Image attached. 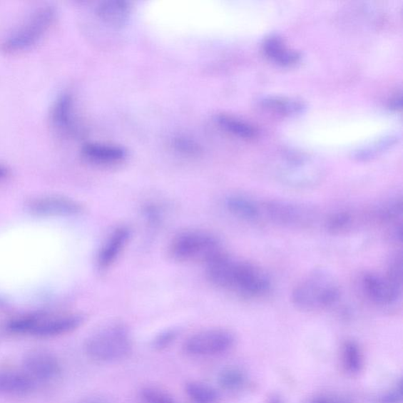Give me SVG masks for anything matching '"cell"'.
Here are the masks:
<instances>
[{
  "label": "cell",
  "mask_w": 403,
  "mask_h": 403,
  "mask_svg": "<svg viewBox=\"0 0 403 403\" xmlns=\"http://www.w3.org/2000/svg\"><path fill=\"white\" fill-rule=\"evenodd\" d=\"M79 315L47 317L43 315L26 316V334L39 337H52L71 332L83 323Z\"/></svg>",
  "instance_id": "cell-8"
},
{
  "label": "cell",
  "mask_w": 403,
  "mask_h": 403,
  "mask_svg": "<svg viewBox=\"0 0 403 403\" xmlns=\"http://www.w3.org/2000/svg\"><path fill=\"white\" fill-rule=\"evenodd\" d=\"M51 123L61 133L71 135L75 133L76 126L74 101L69 93L60 95L52 105Z\"/></svg>",
  "instance_id": "cell-12"
},
{
  "label": "cell",
  "mask_w": 403,
  "mask_h": 403,
  "mask_svg": "<svg viewBox=\"0 0 403 403\" xmlns=\"http://www.w3.org/2000/svg\"><path fill=\"white\" fill-rule=\"evenodd\" d=\"M173 146L180 152L190 155L199 153L200 151V147L195 142L187 138H180L174 140Z\"/></svg>",
  "instance_id": "cell-29"
},
{
  "label": "cell",
  "mask_w": 403,
  "mask_h": 403,
  "mask_svg": "<svg viewBox=\"0 0 403 403\" xmlns=\"http://www.w3.org/2000/svg\"><path fill=\"white\" fill-rule=\"evenodd\" d=\"M186 392L193 403H217L219 399L214 387L198 382L187 384Z\"/></svg>",
  "instance_id": "cell-22"
},
{
  "label": "cell",
  "mask_w": 403,
  "mask_h": 403,
  "mask_svg": "<svg viewBox=\"0 0 403 403\" xmlns=\"http://www.w3.org/2000/svg\"><path fill=\"white\" fill-rule=\"evenodd\" d=\"M133 342L123 325H111L90 337L86 352L90 359L100 362H113L125 359L131 352Z\"/></svg>",
  "instance_id": "cell-4"
},
{
  "label": "cell",
  "mask_w": 403,
  "mask_h": 403,
  "mask_svg": "<svg viewBox=\"0 0 403 403\" xmlns=\"http://www.w3.org/2000/svg\"><path fill=\"white\" fill-rule=\"evenodd\" d=\"M311 403H333V402L332 401H330V399L320 398V399H315Z\"/></svg>",
  "instance_id": "cell-33"
},
{
  "label": "cell",
  "mask_w": 403,
  "mask_h": 403,
  "mask_svg": "<svg viewBox=\"0 0 403 403\" xmlns=\"http://www.w3.org/2000/svg\"><path fill=\"white\" fill-rule=\"evenodd\" d=\"M391 108L394 110H398L401 108L402 106V98L401 96L394 98L390 104Z\"/></svg>",
  "instance_id": "cell-32"
},
{
  "label": "cell",
  "mask_w": 403,
  "mask_h": 403,
  "mask_svg": "<svg viewBox=\"0 0 403 403\" xmlns=\"http://www.w3.org/2000/svg\"><path fill=\"white\" fill-rule=\"evenodd\" d=\"M178 336V332L177 330H165L158 336L153 340V347L161 351V350L165 349L170 347L175 340L177 339Z\"/></svg>",
  "instance_id": "cell-28"
},
{
  "label": "cell",
  "mask_w": 403,
  "mask_h": 403,
  "mask_svg": "<svg viewBox=\"0 0 403 403\" xmlns=\"http://www.w3.org/2000/svg\"><path fill=\"white\" fill-rule=\"evenodd\" d=\"M245 382V376L238 369L229 368L220 372L218 383L225 390L238 389Z\"/></svg>",
  "instance_id": "cell-24"
},
{
  "label": "cell",
  "mask_w": 403,
  "mask_h": 403,
  "mask_svg": "<svg viewBox=\"0 0 403 403\" xmlns=\"http://www.w3.org/2000/svg\"><path fill=\"white\" fill-rule=\"evenodd\" d=\"M33 379L28 375L0 372V393L24 394L34 389Z\"/></svg>",
  "instance_id": "cell-18"
},
{
  "label": "cell",
  "mask_w": 403,
  "mask_h": 403,
  "mask_svg": "<svg viewBox=\"0 0 403 403\" xmlns=\"http://www.w3.org/2000/svg\"><path fill=\"white\" fill-rule=\"evenodd\" d=\"M11 171L6 165L0 163V182L4 181L11 177Z\"/></svg>",
  "instance_id": "cell-31"
},
{
  "label": "cell",
  "mask_w": 403,
  "mask_h": 403,
  "mask_svg": "<svg viewBox=\"0 0 403 403\" xmlns=\"http://www.w3.org/2000/svg\"><path fill=\"white\" fill-rule=\"evenodd\" d=\"M223 252L222 243L215 235L196 230L179 233L169 247L173 260L183 263L208 265Z\"/></svg>",
  "instance_id": "cell-2"
},
{
  "label": "cell",
  "mask_w": 403,
  "mask_h": 403,
  "mask_svg": "<svg viewBox=\"0 0 403 403\" xmlns=\"http://www.w3.org/2000/svg\"><path fill=\"white\" fill-rule=\"evenodd\" d=\"M262 49L266 56L280 66H291L297 63L300 59L299 53L288 49L278 36L266 38Z\"/></svg>",
  "instance_id": "cell-16"
},
{
  "label": "cell",
  "mask_w": 403,
  "mask_h": 403,
  "mask_svg": "<svg viewBox=\"0 0 403 403\" xmlns=\"http://www.w3.org/2000/svg\"><path fill=\"white\" fill-rule=\"evenodd\" d=\"M98 16L103 20L106 24L111 26L119 27L126 24L129 12L128 3L119 1V0H108L102 2L97 6Z\"/></svg>",
  "instance_id": "cell-17"
},
{
  "label": "cell",
  "mask_w": 403,
  "mask_h": 403,
  "mask_svg": "<svg viewBox=\"0 0 403 403\" xmlns=\"http://www.w3.org/2000/svg\"><path fill=\"white\" fill-rule=\"evenodd\" d=\"M342 359H343L344 367L347 372L356 374V372H359L361 370L362 357L360 348L354 342H346L343 347Z\"/></svg>",
  "instance_id": "cell-23"
},
{
  "label": "cell",
  "mask_w": 403,
  "mask_h": 403,
  "mask_svg": "<svg viewBox=\"0 0 403 403\" xmlns=\"http://www.w3.org/2000/svg\"><path fill=\"white\" fill-rule=\"evenodd\" d=\"M129 238H131V230L128 227L117 228L106 240L98 253L97 260L98 268L103 270L110 268L123 252Z\"/></svg>",
  "instance_id": "cell-14"
},
{
  "label": "cell",
  "mask_w": 403,
  "mask_h": 403,
  "mask_svg": "<svg viewBox=\"0 0 403 403\" xmlns=\"http://www.w3.org/2000/svg\"><path fill=\"white\" fill-rule=\"evenodd\" d=\"M364 293L374 302L382 306H389L398 300L402 288L394 285L387 277L374 273H367L362 278Z\"/></svg>",
  "instance_id": "cell-10"
},
{
  "label": "cell",
  "mask_w": 403,
  "mask_h": 403,
  "mask_svg": "<svg viewBox=\"0 0 403 403\" xmlns=\"http://www.w3.org/2000/svg\"><path fill=\"white\" fill-rule=\"evenodd\" d=\"M235 343V337L225 330H208L189 337L185 343V351L195 356H213L225 353Z\"/></svg>",
  "instance_id": "cell-7"
},
{
  "label": "cell",
  "mask_w": 403,
  "mask_h": 403,
  "mask_svg": "<svg viewBox=\"0 0 403 403\" xmlns=\"http://www.w3.org/2000/svg\"><path fill=\"white\" fill-rule=\"evenodd\" d=\"M340 287L328 272L316 270L294 288L292 300L304 310L329 307L338 302Z\"/></svg>",
  "instance_id": "cell-3"
},
{
  "label": "cell",
  "mask_w": 403,
  "mask_h": 403,
  "mask_svg": "<svg viewBox=\"0 0 403 403\" xmlns=\"http://www.w3.org/2000/svg\"><path fill=\"white\" fill-rule=\"evenodd\" d=\"M56 19V10L54 6L39 7L6 35L0 44V49L6 54L14 55L34 48L49 34Z\"/></svg>",
  "instance_id": "cell-1"
},
{
  "label": "cell",
  "mask_w": 403,
  "mask_h": 403,
  "mask_svg": "<svg viewBox=\"0 0 403 403\" xmlns=\"http://www.w3.org/2000/svg\"><path fill=\"white\" fill-rule=\"evenodd\" d=\"M28 376L31 378L48 380L56 377L61 372L60 364L56 357L45 352H33L24 360Z\"/></svg>",
  "instance_id": "cell-13"
},
{
  "label": "cell",
  "mask_w": 403,
  "mask_h": 403,
  "mask_svg": "<svg viewBox=\"0 0 403 403\" xmlns=\"http://www.w3.org/2000/svg\"><path fill=\"white\" fill-rule=\"evenodd\" d=\"M270 286V279L263 270L252 263L235 260L226 290L254 297L267 292Z\"/></svg>",
  "instance_id": "cell-5"
},
{
  "label": "cell",
  "mask_w": 403,
  "mask_h": 403,
  "mask_svg": "<svg viewBox=\"0 0 403 403\" xmlns=\"http://www.w3.org/2000/svg\"><path fill=\"white\" fill-rule=\"evenodd\" d=\"M387 277L397 287L402 286V255L395 256L391 262Z\"/></svg>",
  "instance_id": "cell-27"
},
{
  "label": "cell",
  "mask_w": 403,
  "mask_h": 403,
  "mask_svg": "<svg viewBox=\"0 0 403 403\" xmlns=\"http://www.w3.org/2000/svg\"><path fill=\"white\" fill-rule=\"evenodd\" d=\"M265 208L272 222L279 225H301L311 218L308 210L290 203L271 201L265 205Z\"/></svg>",
  "instance_id": "cell-11"
},
{
  "label": "cell",
  "mask_w": 403,
  "mask_h": 403,
  "mask_svg": "<svg viewBox=\"0 0 403 403\" xmlns=\"http://www.w3.org/2000/svg\"><path fill=\"white\" fill-rule=\"evenodd\" d=\"M265 109L283 116H295L303 112L306 106L300 101L282 97L265 98L261 102Z\"/></svg>",
  "instance_id": "cell-19"
},
{
  "label": "cell",
  "mask_w": 403,
  "mask_h": 403,
  "mask_svg": "<svg viewBox=\"0 0 403 403\" xmlns=\"http://www.w3.org/2000/svg\"><path fill=\"white\" fill-rule=\"evenodd\" d=\"M402 399V387L400 382L389 392L380 398V403H401Z\"/></svg>",
  "instance_id": "cell-30"
},
{
  "label": "cell",
  "mask_w": 403,
  "mask_h": 403,
  "mask_svg": "<svg viewBox=\"0 0 403 403\" xmlns=\"http://www.w3.org/2000/svg\"><path fill=\"white\" fill-rule=\"evenodd\" d=\"M81 153L87 160L98 164L118 163L127 156V151L123 148L101 143L85 144Z\"/></svg>",
  "instance_id": "cell-15"
},
{
  "label": "cell",
  "mask_w": 403,
  "mask_h": 403,
  "mask_svg": "<svg viewBox=\"0 0 403 403\" xmlns=\"http://www.w3.org/2000/svg\"><path fill=\"white\" fill-rule=\"evenodd\" d=\"M218 124L229 132L243 139L254 138L256 136L255 129L243 121L228 116L220 115L216 117Z\"/></svg>",
  "instance_id": "cell-21"
},
{
  "label": "cell",
  "mask_w": 403,
  "mask_h": 403,
  "mask_svg": "<svg viewBox=\"0 0 403 403\" xmlns=\"http://www.w3.org/2000/svg\"><path fill=\"white\" fill-rule=\"evenodd\" d=\"M90 403H101V402H90Z\"/></svg>",
  "instance_id": "cell-34"
},
{
  "label": "cell",
  "mask_w": 403,
  "mask_h": 403,
  "mask_svg": "<svg viewBox=\"0 0 403 403\" xmlns=\"http://www.w3.org/2000/svg\"><path fill=\"white\" fill-rule=\"evenodd\" d=\"M141 398L143 403H178L168 393L153 387H144Z\"/></svg>",
  "instance_id": "cell-25"
},
{
  "label": "cell",
  "mask_w": 403,
  "mask_h": 403,
  "mask_svg": "<svg viewBox=\"0 0 403 403\" xmlns=\"http://www.w3.org/2000/svg\"><path fill=\"white\" fill-rule=\"evenodd\" d=\"M352 217L347 212H339L333 215L327 223V230L332 233L344 231L351 225Z\"/></svg>",
  "instance_id": "cell-26"
},
{
  "label": "cell",
  "mask_w": 403,
  "mask_h": 403,
  "mask_svg": "<svg viewBox=\"0 0 403 403\" xmlns=\"http://www.w3.org/2000/svg\"><path fill=\"white\" fill-rule=\"evenodd\" d=\"M321 168L314 159L300 153H288L281 163L280 177L286 183L306 186L315 183L321 177Z\"/></svg>",
  "instance_id": "cell-6"
},
{
  "label": "cell",
  "mask_w": 403,
  "mask_h": 403,
  "mask_svg": "<svg viewBox=\"0 0 403 403\" xmlns=\"http://www.w3.org/2000/svg\"><path fill=\"white\" fill-rule=\"evenodd\" d=\"M29 208L42 216H74L83 211L81 205L70 198L60 195H44L30 200Z\"/></svg>",
  "instance_id": "cell-9"
},
{
  "label": "cell",
  "mask_w": 403,
  "mask_h": 403,
  "mask_svg": "<svg viewBox=\"0 0 403 403\" xmlns=\"http://www.w3.org/2000/svg\"><path fill=\"white\" fill-rule=\"evenodd\" d=\"M226 207L234 216L243 220H254L260 215L256 204L245 197L235 195L228 198Z\"/></svg>",
  "instance_id": "cell-20"
}]
</instances>
